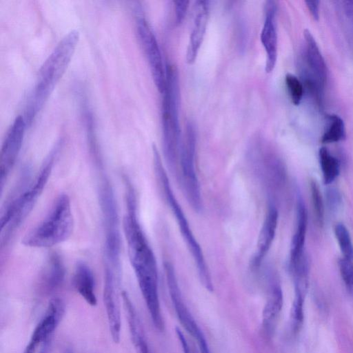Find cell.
<instances>
[{"label": "cell", "mask_w": 353, "mask_h": 353, "mask_svg": "<svg viewBox=\"0 0 353 353\" xmlns=\"http://www.w3.org/2000/svg\"><path fill=\"white\" fill-rule=\"evenodd\" d=\"M125 181V213L123 226L128 256L151 321L160 330L164 327V322L159 296L157 261L139 220L134 188L129 180Z\"/></svg>", "instance_id": "1"}, {"label": "cell", "mask_w": 353, "mask_h": 353, "mask_svg": "<svg viewBox=\"0 0 353 353\" xmlns=\"http://www.w3.org/2000/svg\"><path fill=\"white\" fill-rule=\"evenodd\" d=\"M79 32L71 30L59 42L39 70L36 85L26 105L24 119L30 124L41 110L59 82L75 51Z\"/></svg>", "instance_id": "2"}, {"label": "cell", "mask_w": 353, "mask_h": 353, "mask_svg": "<svg viewBox=\"0 0 353 353\" xmlns=\"http://www.w3.org/2000/svg\"><path fill=\"white\" fill-rule=\"evenodd\" d=\"M61 146L59 141L51 150L39 172L30 185L16 195L5 207L1 215V246L5 247L26 219L42 194L51 174Z\"/></svg>", "instance_id": "3"}, {"label": "cell", "mask_w": 353, "mask_h": 353, "mask_svg": "<svg viewBox=\"0 0 353 353\" xmlns=\"http://www.w3.org/2000/svg\"><path fill=\"white\" fill-rule=\"evenodd\" d=\"M74 225L71 201L66 194L54 201L45 218L22 239V244L30 248H50L65 241Z\"/></svg>", "instance_id": "4"}, {"label": "cell", "mask_w": 353, "mask_h": 353, "mask_svg": "<svg viewBox=\"0 0 353 353\" xmlns=\"http://www.w3.org/2000/svg\"><path fill=\"white\" fill-rule=\"evenodd\" d=\"M179 101L178 70L176 66L168 65L161 108L162 144L164 158L172 170L176 168L180 150Z\"/></svg>", "instance_id": "5"}, {"label": "cell", "mask_w": 353, "mask_h": 353, "mask_svg": "<svg viewBox=\"0 0 353 353\" xmlns=\"http://www.w3.org/2000/svg\"><path fill=\"white\" fill-rule=\"evenodd\" d=\"M152 152L154 169L157 179L163 192L165 200L175 216L181 235L189 251L191 252L196 266L200 281L206 290L212 292L214 290L213 283L202 249L194 237L186 216L173 193L161 155L154 145L152 147Z\"/></svg>", "instance_id": "6"}, {"label": "cell", "mask_w": 353, "mask_h": 353, "mask_svg": "<svg viewBox=\"0 0 353 353\" xmlns=\"http://www.w3.org/2000/svg\"><path fill=\"white\" fill-rule=\"evenodd\" d=\"M196 148L195 129L191 123H188L179 150V175L188 203L199 213L203 209V200L195 167Z\"/></svg>", "instance_id": "7"}, {"label": "cell", "mask_w": 353, "mask_h": 353, "mask_svg": "<svg viewBox=\"0 0 353 353\" xmlns=\"http://www.w3.org/2000/svg\"><path fill=\"white\" fill-rule=\"evenodd\" d=\"M250 154L260 180L268 190L273 193L281 189L285 181V169L274 150L264 140L256 139Z\"/></svg>", "instance_id": "8"}, {"label": "cell", "mask_w": 353, "mask_h": 353, "mask_svg": "<svg viewBox=\"0 0 353 353\" xmlns=\"http://www.w3.org/2000/svg\"><path fill=\"white\" fill-rule=\"evenodd\" d=\"M303 80L307 88L315 99H323L325 85L327 80V68L319 46L311 32H303Z\"/></svg>", "instance_id": "9"}, {"label": "cell", "mask_w": 353, "mask_h": 353, "mask_svg": "<svg viewBox=\"0 0 353 353\" xmlns=\"http://www.w3.org/2000/svg\"><path fill=\"white\" fill-rule=\"evenodd\" d=\"M164 270L170 299L180 323L196 341L200 353H212L202 330L184 302L173 265L165 261Z\"/></svg>", "instance_id": "10"}, {"label": "cell", "mask_w": 353, "mask_h": 353, "mask_svg": "<svg viewBox=\"0 0 353 353\" xmlns=\"http://www.w3.org/2000/svg\"><path fill=\"white\" fill-rule=\"evenodd\" d=\"M104 230V248L110 251L121 249L119 216L114 192L105 176H102L99 189Z\"/></svg>", "instance_id": "11"}, {"label": "cell", "mask_w": 353, "mask_h": 353, "mask_svg": "<svg viewBox=\"0 0 353 353\" xmlns=\"http://www.w3.org/2000/svg\"><path fill=\"white\" fill-rule=\"evenodd\" d=\"M137 31L150 65L154 83L159 92L163 94L166 85V68L163 63L161 50L155 34L143 16L137 18Z\"/></svg>", "instance_id": "12"}, {"label": "cell", "mask_w": 353, "mask_h": 353, "mask_svg": "<svg viewBox=\"0 0 353 353\" xmlns=\"http://www.w3.org/2000/svg\"><path fill=\"white\" fill-rule=\"evenodd\" d=\"M64 309V303L60 298L50 300L23 353H41L46 345L52 343L54 332L62 319Z\"/></svg>", "instance_id": "13"}, {"label": "cell", "mask_w": 353, "mask_h": 353, "mask_svg": "<svg viewBox=\"0 0 353 353\" xmlns=\"http://www.w3.org/2000/svg\"><path fill=\"white\" fill-rule=\"evenodd\" d=\"M26 124L23 116L16 117L3 142L0 153L1 191L21 151Z\"/></svg>", "instance_id": "14"}, {"label": "cell", "mask_w": 353, "mask_h": 353, "mask_svg": "<svg viewBox=\"0 0 353 353\" xmlns=\"http://www.w3.org/2000/svg\"><path fill=\"white\" fill-rule=\"evenodd\" d=\"M120 276L105 268L103 303L105 307L109 329L113 341L118 343L121 334V310L119 294Z\"/></svg>", "instance_id": "15"}, {"label": "cell", "mask_w": 353, "mask_h": 353, "mask_svg": "<svg viewBox=\"0 0 353 353\" xmlns=\"http://www.w3.org/2000/svg\"><path fill=\"white\" fill-rule=\"evenodd\" d=\"M276 5L268 1L265 5V20L260 39L264 48L266 59L265 71L272 72L276 65L278 55V34L276 30Z\"/></svg>", "instance_id": "16"}, {"label": "cell", "mask_w": 353, "mask_h": 353, "mask_svg": "<svg viewBox=\"0 0 353 353\" xmlns=\"http://www.w3.org/2000/svg\"><path fill=\"white\" fill-rule=\"evenodd\" d=\"M279 212L274 203H270L260 230L256 249L250 262L252 270L258 269L274 241L278 225Z\"/></svg>", "instance_id": "17"}, {"label": "cell", "mask_w": 353, "mask_h": 353, "mask_svg": "<svg viewBox=\"0 0 353 353\" xmlns=\"http://www.w3.org/2000/svg\"><path fill=\"white\" fill-rule=\"evenodd\" d=\"M193 26L186 52V62L192 64L196 61L202 45L208 21V6L206 1H196Z\"/></svg>", "instance_id": "18"}, {"label": "cell", "mask_w": 353, "mask_h": 353, "mask_svg": "<svg viewBox=\"0 0 353 353\" xmlns=\"http://www.w3.org/2000/svg\"><path fill=\"white\" fill-rule=\"evenodd\" d=\"M65 276V268L61 256L52 253L48 258L41 272L39 288L44 294H50L63 284Z\"/></svg>", "instance_id": "19"}, {"label": "cell", "mask_w": 353, "mask_h": 353, "mask_svg": "<svg viewBox=\"0 0 353 353\" xmlns=\"http://www.w3.org/2000/svg\"><path fill=\"white\" fill-rule=\"evenodd\" d=\"M307 228V212L301 196H299L296 206V225L292 238L289 269L294 268L305 256L304 246Z\"/></svg>", "instance_id": "20"}, {"label": "cell", "mask_w": 353, "mask_h": 353, "mask_svg": "<svg viewBox=\"0 0 353 353\" xmlns=\"http://www.w3.org/2000/svg\"><path fill=\"white\" fill-rule=\"evenodd\" d=\"M283 305L282 289L276 281H273L270 284L268 299L262 312V326L268 335L273 332Z\"/></svg>", "instance_id": "21"}, {"label": "cell", "mask_w": 353, "mask_h": 353, "mask_svg": "<svg viewBox=\"0 0 353 353\" xmlns=\"http://www.w3.org/2000/svg\"><path fill=\"white\" fill-rule=\"evenodd\" d=\"M72 283L77 292L87 303L92 306L97 305L94 276L92 270L85 263H77Z\"/></svg>", "instance_id": "22"}, {"label": "cell", "mask_w": 353, "mask_h": 353, "mask_svg": "<svg viewBox=\"0 0 353 353\" xmlns=\"http://www.w3.org/2000/svg\"><path fill=\"white\" fill-rule=\"evenodd\" d=\"M319 158L323 183L329 185L333 183L339 174V162L325 147H321L319 149Z\"/></svg>", "instance_id": "23"}, {"label": "cell", "mask_w": 353, "mask_h": 353, "mask_svg": "<svg viewBox=\"0 0 353 353\" xmlns=\"http://www.w3.org/2000/svg\"><path fill=\"white\" fill-rule=\"evenodd\" d=\"M327 124L321 137V143H332L345 139L346 130L343 119L335 114H328Z\"/></svg>", "instance_id": "24"}, {"label": "cell", "mask_w": 353, "mask_h": 353, "mask_svg": "<svg viewBox=\"0 0 353 353\" xmlns=\"http://www.w3.org/2000/svg\"><path fill=\"white\" fill-rule=\"evenodd\" d=\"M350 44L353 48V1H334Z\"/></svg>", "instance_id": "25"}, {"label": "cell", "mask_w": 353, "mask_h": 353, "mask_svg": "<svg viewBox=\"0 0 353 353\" xmlns=\"http://www.w3.org/2000/svg\"><path fill=\"white\" fill-rule=\"evenodd\" d=\"M334 234L343 257L353 261V243L346 226L342 223L336 224Z\"/></svg>", "instance_id": "26"}, {"label": "cell", "mask_w": 353, "mask_h": 353, "mask_svg": "<svg viewBox=\"0 0 353 353\" xmlns=\"http://www.w3.org/2000/svg\"><path fill=\"white\" fill-rule=\"evenodd\" d=\"M312 203L317 223L322 226L324 222V202L317 182L312 179L310 182Z\"/></svg>", "instance_id": "27"}, {"label": "cell", "mask_w": 353, "mask_h": 353, "mask_svg": "<svg viewBox=\"0 0 353 353\" xmlns=\"http://www.w3.org/2000/svg\"><path fill=\"white\" fill-rule=\"evenodd\" d=\"M285 85L292 103L299 105L303 97L304 85L296 76L288 73L285 77Z\"/></svg>", "instance_id": "28"}, {"label": "cell", "mask_w": 353, "mask_h": 353, "mask_svg": "<svg viewBox=\"0 0 353 353\" xmlns=\"http://www.w3.org/2000/svg\"><path fill=\"white\" fill-rule=\"evenodd\" d=\"M342 279L353 299V261L342 257L339 261Z\"/></svg>", "instance_id": "29"}, {"label": "cell", "mask_w": 353, "mask_h": 353, "mask_svg": "<svg viewBox=\"0 0 353 353\" xmlns=\"http://www.w3.org/2000/svg\"><path fill=\"white\" fill-rule=\"evenodd\" d=\"M190 1L185 0L174 1L175 17L177 24L181 23L185 17Z\"/></svg>", "instance_id": "30"}, {"label": "cell", "mask_w": 353, "mask_h": 353, "mask_svg": "<svg viewBox=\"0 0 353 353\" xmlns=\"http://www.w3.org/2000/svg\"><path fill=\"white\" fill-rule=\"evenodd\" d=\"M306 7L314 20L318 21L319 18V1H305Z\"/></svg>", "instance_id": "31"}, {"label": "cell", "mask_w": 353, "mask_h": 353, "mask_svg": "<svg viewBox=\"0 0 353 353\" xmlns=\"http://www.w3.org/2000/svg\"><path fill=\"white\" fill-rule=\"evenodd\" d=\"M327 190V196L330 208H336L339 205V203L341 201L340 194L334 188H330Z\"/></svg>", "instance_id": "32"}, {"label": "cell", "mask_w": 353, "mask_h": 353, "mask_svg": "<svg viewBox=\"0 0 353 353\" xmlns=\"http://www.w3.org/2000/svg\"><path fill=\"white\" fill-rule=\"evenodd\" d=\"M175 331L178 340L181 346L183 353H192L188 342L186 338L185 337L183 333L179 327H176Z\"/></svg>", "instance_id": "33"}, {"label": "cell", "mask_w": 353, "mask_h": 353, "mask_svg": "<svg viewBox=\"0 0 353 353\" xmlns=\"http://www.w3.org/2000/svg\"><path fill=\"white\" fill-rule=\"evenodd\" d=\"M65 353H72V352L71 350H66V352Z\"/></svg>", "instance_id": "34"}]
</instances>
